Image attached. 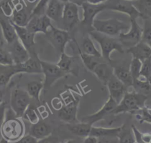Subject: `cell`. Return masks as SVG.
<instances>
[{"label":"cell","instance_id":"obj_55","mask_svg":"<svg viewBox=\"0 0 151 143\" xmlns=\"http://www.w3.org/2000/svg\"><path fill=\"white\" fill-rule=\"evenodd\" d=\"M128 1H134V0H128Z\"/></svg>","mask_w":151,"mask_h":143},{"label":"cell","instance_id":"obj_13","mask_svg":"<svg viewBox=\"0 0 151 143\" xmlns=\"http://www.w3.org/2000/svg\"><path fill=\"white\" fill-rule=\"evenodd\" d=\"M78 104V99L70 100L69 102L63 106L59 110L58 113L59 118L68 124H73L78 122L77 118Z\"/></svg>","mask_w":151,"mask_h":143},{"label":"cell","instance_id":"obj_3","mask_svg":"<svg viewBox=\"0 0 151 143\" xmlns=\"http://www.w3.org/2000/svg\"><path fill=\"white\" fill-rule=\"evenodd\" d=\"M130 27V24L116 18L106 20L94 19L93 23V30L113 37H118L121 32L128 31Z\"/></svg>","mask_w":151,"mask_h":143},{"label":"cell","instance_id":"obj_16","mask_svg":"<svg viewBox=\"0 0 151 143\" xmlns=\"http://www.w3.org/2000/svg\"><path fill=\"white\" fill-rule=\"evenodd\" d=\"M10 45V50L8 51L11 54L14 64L22 63L29 58L28 50L18 38Z\"/></svg>","mask_w":151,"mask_h":143},{"label":"cell","instance_id":"obj_53","mask_svg":"<svg viewBox=\"0 0 151 143\" xmlns=\"http://www.w3.org/2000/svg\"><path fill=\"white\" fill-rule=\"evenodd\" d=\"M147 110H148V112L151 114V108H147Z\"/></svg>","mask_w":151,"mask_h":143},{"label":"cell","instance_id":"obj_48","mask_svg":"<svg viewBox=\"0 0 151 143\" xmlns=\"http://www.w3.org/2000/svg\"><path fill=\"white\" fill-rule=\"evenodd\" d=\"M88 3L94 4V5H97V4H100L102 3L105 2L107 0H84Z\"/></svg>","mask_w":151,"mask_h":143},{"label":"cell","instance_id":"obj_19","mask_svg":"<svg viewBox=\"0 0 151 143\" xmlns=\"http://www.w3.org/2000/svg\"><path fill=\"white\" fill-rule=\"evenodd\" d=\"M92 73L104 85H106L109 80L114 74L113 66L108 62H100Z\"/></svg>","mask_w":151,"mask_h":143},{"label":"cell","instance_id":"obj_2","mask_svg":"<svg viewBox=\"0 0 151 143\" xmlns=\"http://www.w3.org/2000/svg\"><path fill=\"white\" fill-rule=\"evenodd\" d=\"M147 96L136 91H127L121 101L113 110L111 113L117 115L124 112H133L141 109L145 106Z\"/></svg>","mask_w":151,"mask_h":143},{"label":"cell","instance_id":"obj_27","mask_svg":"<svg viewBox=\"0 0 151 143\" xmlns=\"http://www.w3.org/2000/svg\"><path fill=\"white\" fill-rule=\"evenodd\" d=\"M121 129V126L116 128H105L92 126L89 135L97 138L101 136H116L117 137Z\"/></svg>","mask_w":151,"mask_h":143},{"label":"cell","instance_id":"obj_5","mask_svg":"<svg viewBox=\"0 0 151 143\" xmlns=\"http://www.w3.org/2000/svg\"><path fill=\"white\" fill-rule=\"evenodd\" d=\"M31 97L27 90L22 89H14L10 95V108L16 117L23 116L25 110L30 105Z\"/></svg>","mask_w":151,"mask_h":143},{"label":"cell","instance_id":"obj_36","mask_svg":"<svg viewBox=\"0 0 151 143\" xmlns=\"http://www.w3.org/2000/svg\"><path fill=\"white\" fill-rule=\"evenodd\" d=\"M142 41L151 47V17L143 19Z\"/></svg>","mask_w":151,"mask_h":143},{"label":"cell","instance_id":"obj_18","mask_svg":"<svg viewBox=\"0 0 151 143\" xmlns=\"http://www.w3.org/2000/svg\"><path fill=\"white\" fill-rule=\"evenodd\" d=\"M65 3L60 0H48L45 15L56 22L61 21Z\"/></svg>","mask_w":151,"mask_h":143},{"label":"cell","instance_id":"obj_6","mask_svg":"<svg viewBox=\"0 0 151 143\" xmlns=\"http://www.w3.org/2000/svg\"><path fill=\"white\" fill-rule=\"evenodd\" d=\"M49 43L60 54L64 52L65 46L70 39L68 31L51 26L45 34Z\"/></svg>","mask_w":151,"mask_h":143},{"label":"cell","instance_id":"obj_28","mask_svg":"<svg viewBox=\"0 0 151 143\" xmlns=\"http://www.w3.org/2000/svg\"><path fill=\"white\" fill-rule=\"evenodd\" d=\"M29 19L30 18L28 17L27 12L22 7L18 8L16 6L13 11L11 21L17 25L26 27Z\"/></svg>","mask_w":151,"mask_h":143},{"label":"cell","instance_id":"obj_49","mask_svg":"<svg viewBox=\"0 0 151 143\" xmlns=\"http://www.w3.org/2000/svg\"><path fill=\"white\" fill-rule=\"evenodd\" d=\"M82 141L80 142V141H78L77 139H69L63 143H82Z\"/></svg>","mask_w":151,"mask_h":143},{"label":"cell","instance_id":"obj_15","mask_svg":"<svg viewBox=\"0 0 151 143\" xmlns=\"http://www.w3.org/2000/svg\"><path fill=\"white\" fill-rule=\"evenodd\" d=\"M107 87L109 96L118 104L123 98V96L127 91V87L114 74L107 82Z\"/></svg>","mask_w":151,"mask_h":143},{"label":"cell","instance_id":"obj_21","mask_svg":"<svg viewBox=\"0 0 151 143\" xmlns=\"http://www.w3.org/2000/svg\"><path fill=\"white\" fill-rule=\"evenodd\" d=\"M0 26L4 39L8 44H11L18 38L13 24L6 17H0Z\"/></svg>","mask_w":151,"mask_h":143},{"label":"cell","instance_id":"obj_40","mask_svg":"<svg viewBox=\"0 0 151 143\" xmlns=\"http://www.w3.org/2000/svg\"><path fill=\"white\" fill-rule=\"evenodd\" d=\"M23 116H24V118L27 121H28L31 124V125L37 124L40 121L39 116L35 108L31 105L28 107Z\"/></svg>","mask_w":151,"mask_h":143},{"label":"cell","instance_id":"obj_41","mask_svg":"<svg viewBox=\"0 0 151 143\" xmlns=\"http://www.w3.org/2000/svg\"><path fill=\"white\" fill-rule=\"evenodd\" d=\"M134 113H136V117L140 123L147 122L151 124V114L148 112L147 107L145 106Z\"/></svg>","mask_w":151,"mask_h":143},{"label":"cell","instance_id":"obj_32","mask_svg":"<svg viewBox=\"0 0 151 143\" xmlns=\"http://www.w3.org/2000/svg\"><path fill=\"white\" fill-rule=\"evenodd\" d=\"M83 51L88 55L98 58H101V53L96 48L93 41L88 35L84 37L82 42Z\"/></svg>","mask_w":151,"mask_h":143},{"label":"cell","instance_id":"obj_23","mask_svg":"<svg viewBox=\"0 0 151 143\" xmlns=\"http://www.w3.org/2000/svg\"><path fill=\"white\" fill-rule=\"evenodd\" d=\"M20 73L18 64L10 65L0 64V86H6L14 75Z\"/></svg>","mask_w":151,"mask_h":143},{"label":"cell","instance_id":"obj_4","mask_svg":"<svg viewBox=\"0 0 151 143\" xmlns=\"http://www.w3.org/2000/svg\"><path fill=\"white\" fill-rule=\"evenodd\" d=\"M0 133L2 138L9 142H14L24 135L25 126L20 118L16 117L15 115L12 116L5 114Z\"/></svg>","mask_w":151,"mask_h":143},{"label":"cell","instance_id":"obj_17","mask_svg":"<svg viewBox=\"0 0 151 143\" xmlns=\"http://www.w3.org/2000/svg\"><path fill=\"white\" fill-rule=\"evenodd\" d=\"M113 68L114 75L120 80L127 88L132 86L133 80L129 70V63H123L113 64L110 63Z\"/></svg>","mask_w":151,"mask_h":143},{"label":"cell","instance_id":"obj_31","mask_svg":"<svg viewBox=\"0 0 151 143\" xmlns=\"http://www.w3.org/2000/svg\"><path fill=\"white\" fill-rule=\"evenodd\" d=\"M77 46L78 48V54L80 55V57L82 60L83 64L84 65V66L86 67L87 69L93 72V71L94 70V68L97 65V64L101 62L99 60L101 58H98L93 56L87 54L81 50V49L78 47L77 44Z\"/></svg>","mask_w":151,"mask_h":143},{"label":"cell","instance_id":"obj_7","mask_svg":"<svg viewBox=\"0 0 151 143\" xmlns=\"http://www.w3.org/2000/svg\"><path fill=\"white\" fill-rule=\"evenodd\" d=\"M40 62L42 73L44 76L43 81L44 89H48L57 80L67 74V73L60 69L57 64L41 60H40Z\"/></svg>","mask_w":151,"mask_h":143},{"label":"cell","instance_id":"obj_43","mask_svg":"<svg viewBox=\"0 0 151 143\" xmlns=\"http://www.w3.org/2000/svg\"><path fill=\"white\" fill-rule=\"evenodd\" d=\"M13 64L14 62L9 52L0 46V64L10 65Z\"/></svg>","mask_w":151,"mask_h":143},{"label":"cell","instance_id":"obj_1","mask_svg":"<svg viewBox=\"0 0 151 143\" xmlns=\"http://www.w3.org/2000/svg\"><path fill=\"white\" fill-rule=\"evenodd\" d=\"M88 34L99 44L102 58L109 63L113 61L110 58V54L113 51H117L120 53L124 52L123 47L118 37H110L94 30L88 32Z\"/></svg>","mask_w":151,"mask_h":143},{"label":"cell","instance_id":"obj_33","mask_svg":"<svg viewBox=\"0 0 151 143\" xmlns=\"http://www.w3.org/2000/svg\"><path fill=\"white\" fill-rule=\"evenodd\" d=\"M119 143H135L134 136L132 129L127 125L121 126L120 131L117 136Z\"/></svg>","mask_w":151,"mask_h":143},{"label":"cell","instance_id":"obj_47","mask_svg":"<svg viewBox=\"0 0 151 143\" xmlns=\"http://www.w3.org/2000/svg\"><path fill=\"white\" fill-rule=\"evenodd\" d=\"M82 143H98V138L91 135H88L87 136L84 137Z\"/></svg>","mask_w":151,"mask_h":143},{"label":"cell","instance_id":"obj_45","mask_svg":"<svg viewBox=\"0 0 151 143\" xmlns=\"http://www.w3.org/2000/svg\"><path fill=\"white\" fill-rule=\"evenodd\" d=\"M37 143H59V141L57 136L51 134L46 137L38 139Z\"/></svg>","mask_w":151,"mask_h":143},{"label":"cell","instance_id":"obj_54","mask_svg":"<svg viewBox=\"0 0 151 143\" xmlns=\"http://www.w3.org/2000/svg\"><path fill=\"white\" fill-rule=\"evenodd\" d=\"M29 1H31V2H34L35 0H29Z\"/></svg>","mask_w":151,"mask_h":143},{"label":"cell","instance_id":"obj_14","mask_svg":"<svg viewBox=\"0 0 151 143\" xmlns=\"http://www.w3.org/2000/svg\"><path fill=\"white\" fill-rule=\"evenodd\" d=\"M51 20L45 14L41 16H34L30 18L26 28L31 32H43L45 34L52 26Z\"/></svg>","mask_w":151,"mask_h":143},{"label":"cell","instance_id":"obj_35","mask_svg":"<svg viewBox=\"0 0 151 143\" xmlns=\"http://www.w3.org/2000/svg\"><path fill=\"white\" fill-rule=\"evenodd\" d=\"M132 86L134 87V91L145 95L151 89V86L147 79L142 76H140L137 79L133 82Z\"/></svg>","mask_w":151,"mask_h":143},{"label":"cell","instance_id":"obj_25","mask_svg":"<svg viewBox=\"0 0 151 143\" xmlns=\"http://www.w3.org/2000/svg\"><path fill=\"white\" fill-rule=\"evenodd\" d=\"M52 129L50 125L44 121H39L37 124L31 125L30 135L37 139H42L51 134Z\"/></svg>","mask_w":151,"mask_h":143},{"label":"cell","instance_id":"obj_30","mask_svg":"<svg viewBox=\"0 0 151 143\" xmlns=\"http://www.w3.org/2000/svg\"><path fill=\"white\" fill-rule=\"evenodd\" d=\"M27 92L29 96L34 99L38 103L40 102V93L41 90L44 89L43 82L33 80L28 83L27 86Z\"/></svg>","mask_w":151,"mask_h":143},{"label":"cell","instance_id":"obj_44","mask_svg":"<svg viewBox=\"0 0 151 143\" xmlns=\"http://www.w3.org/2000/svg\"><path fill=\"white\" fill-rule=\"evenodd\" d=\"M38 139L31 135H26L22 136L21 138L16 141L11 142L9 143H37Z\"/></svg>","mask_w":151,"mask_h":143},{"label":"cell","instance_id":"obj_11","mask_svg":"<svg viewBox=\"0 0 151 143\" xmlns=\"http://www.w3.org/2000/svg\"><path fill=\"white\" fill-rule=\"evenodd\" d=\"M106 9L112 10L126 14L130 19L137 20L142 17L141 14L137 11L132 4V1L128 0H107L105 2Z\"/></svg>","mask_w":151,"mask_h":143},{"label":"cell","instance_id":"obj_8","mask_svg":"<svg viewBox=\"0 0 151 143\" xmlns=\"http://www.w3.org/2000/svg\"><path fill=\"white\" fill-rule=\"evenodd\" d=\"M130 27L127 32H121L118 38L123 46L127 49L134 46L142 40V27L137 22V20L130 19Z\"/></svg>","mask_w":151,"mask_h":143},{"label":"cell","instance_id":"obj_24","mask_svg":"<svg viewBox=\"0 0 151 143\" xmlns=\"http://www.w3.org/2000/svg\"><path fill=\"white\" fill-rule=\"evenodd\" d=\"M18 64L21 73L29 74L42 73L40 59L37 56L29 57L26 61Z\"/></svg>","mask_w":151,"mask_h":143},{"label":"cell","instance_id":"obj_37","mask_svg":"<svg viewBox=\"0 0 151 143\" xmlns=\"http://www.w3.org/2000/svg\"><path fill=\"white\" fill-rule=\"evenodd\" d=\"M142 61L135 58H132L130 62L129 70L133 80V82L137 79L140 76Z\"/></svg>","mask_w":151,"mask_h":143},{"label":"cell","instance_id":"obj_12","mask_svg":"<svg viewBox=\"0 0 151 143\" xmlns=\"http://www.w3.org/2000/svg\"><path fill=\"white\" fill-rule=\"evenodd\" d=\"M117 105V104L113 99L109 96L107 100L103 105L101 108L92 114L82 118L81 121L93 125L94 123L104 119L109 113H111L113 110L116 107Z\"/></svg>","mask_w":151,"mask_h":143},{"label":"cell","instance_id":"obj_26","mask_svg":"<svg viewBox=\"0 0 151 143\" xmlns=\"http://www.w3.org/2000/svg\"><path fill=\"white\" fill-rule=\"evenodd\" d=\"M68 130L73 134L80 137H86L90 135L93 125L84 122H77L73 124H68Z\"/></svg>","mask_w":151,"mask_h":143},{"label":"cell","instance_id":"obj_29","mask_svg":"<svg viewBox=\"0 0 151 143\" xmlns=\"http://www.w3.org/2000/svg\"><path fill=\"white\" fill-rule=\"evenodd\" d=\"M132 4L141 14L143 19L151 17V0H134Z\"/></svg>","mask_w":151,"mask_h":143},{"label":"cell","instance_id":"obj_52","mask_svg":"<svg viewBox=\"0 0 151 143\" xmlns=\"http://www.w3.org/2000/svg\"><path fill=\"white\" fill-rule=\"evenodd\" d=\"M60 1H62V2H64V3H66V2H67L69 1V0H60Z\"/></svg>","mask_w":151,"mask_h":143},{"label":"cell","instance_id":"obj_22","mask_svg":"<svg viewBox=\"0 0 151 143\" xmlns=\"http://www.w3.org/2000/svg\"><path fill=\"white\" fill-rule=\"evenodd\" d=\"M12 24L15 28L17 37L22 44L27 48V50L32 47L35 44V34L30 32L26 27L18 26L12 22Z\"/></svg>","mask_w":151,"mask_h":143},{"label":"cell","instance_id":"obj_9","mask_svg":"<svg viewBox=\"0 0 151 143\" xmlns=\"http://www.w3.org/2000/svg\"><path fill=\"white\" fill-rule=\"evenodd\" d=\"M61 22L63 30L68 32L80 22L78 6L76 3L70 1L65 3Z\"/></svg>","mask_w":151,"mask_h":143},{"label":"cell","instance_id":"obj_46","mask_svg":"<svg viewBox=\"0 0 151 143\" xmlns=\"http://www.w3.org/2000/svg\"><path fill=\"white\" fill-rule=\"evenodd\" d=\"M5 114H6L5 103L3 102L0 105V131H1L2 125L5 118Z\"/></svg>","mask_w":151,"mask_h":143},{"label":"cell","instance_id":"obj_20","mask_svg":"<svg viewBox=\"0 0 151 143\" xmlns=\"http://www.w3.org/2000/svg\"><path fill=\"white\" fill-rule=\"evenodd\" d=\"M127 52L132 56V58L142 61L150 57L151 47L141 40L134 46L127 48Z\"/></svg>","mask_w":151,"mask_h":143},{"label":"cell","instance_id":"obj_34","mask_svg":"<svg viewBox=\"0 0 151 143\" xmlns=\"http://www.w3.org/2000/svg\"><path fill=\"white\" fill-rule=\"evenodd\" d=\"M73 63L74 57L67 54L65 52H64L60 54V59L57 63V65L60 69L67 74L73 73V71L71 69Z\"/></svg>","mask_w":151,"mask_h":143},{"label":"cell","instance_id":"obj_38","mask_svg":"<svg viewBox=\"0 0 151 143\" xmlns=\"http://www.w3.org/2000/svg\"><path fill=\"white\" fill-rule=\"evenodd\" d=\"M15 0H2L0 3V7L4 15L6 17L12 16L15 6L19 4L14 2Z\"/></svg>","mask_w":151,"mask_h":143},{"label":"cell","instance_id":"obj_56","mask_svg":"<svg viewBox=\"0 0 151 143\" xmlns=\"http://www.w3.org/2000/svg\"><path fill=\"white\" fill-rule=\"evenodd\" d=\"M149 58H150V60H151V56H150V57Z\"/></svg>","mask_w":151,"mask_h":143},{"label":"cell","instance_id":"obj_57","mask_svg":"<svg viewBox=\"0 0 151 143\" xmlns=\"http://www.w3.org/2000/svg\"><path fill=\"white\" fill-rule=\"evenodd\" d=\"M135 143H136V142H135Z\"/></svg>","mask_w":151,"mask_h":143},{"label":"cell","instance_id":"obj_50","mask_svg":"<svg viewBox=\"0 0 151 143\" xmlns=\"http://www.w3.org/2000/svg\"><path fill=\"white\" fill-rule=\"evenodd\" d=\"M3 98H4V93L1 89H0V105L3 103Z\"/></svg>","mask_w":151,"mask_h":143},{"label":"cell","instance_id":"obj_42","mask_svg":"<svg viewBox=\"0 0 151 143\" xmlns=\"http://www.w3.org/2000/svg\"><path fill=\"white\" fill-rule=\"evenodd\" d=\"M151 75V60L150 58H146L142 61V66L140 69V76H142L146 79L148 78Z\"/></svg>","mask_w":151,"mask_h":143},{"label":"cell","instance_id":"obj_51","mask_svg":"<svg viewBox=\"0 0 151 143\" xmlns=\"http://www.w3.org/2000/svg\"><path fill=\"white\" fill-rule=\"evenodd\" d=\"M0 143H9V142L7 141L6 140H5V139H4L3 138H2L0 139Z\"/></svg>","mask_w":151,"mask_h":143},{"label":"cell","instance_id":"obj_39","mask_svg":"<svg viewBox=\"0 0 151 143\" xmlns=\"http://www.w3.org/2000/svg\"><path fill=\"white\" fill-rule=\"evenodd\" d=\"M48 0H40L32 9L30 18L34 16H41L45 14Z\"/></svg>","mask_w":151,"mask_h":143},{"label":"cell","instance_id":"obj_10","mask_svg":"<svg viewBox=\"0 0 151 143\" xmlns=\"http://www.w3.org/2000/svg\"><path fill=\"white\" fill-rule=\"evenodd\" d=\"M81 6L83 10V19L81 21L83 26L86 27L89 32L93 31V23L95 17L100 12L106 9L105 3L94 5L84 1L81 3Z\"/></svg>","mask_w":151,"mask_h":143}]
</instances>
